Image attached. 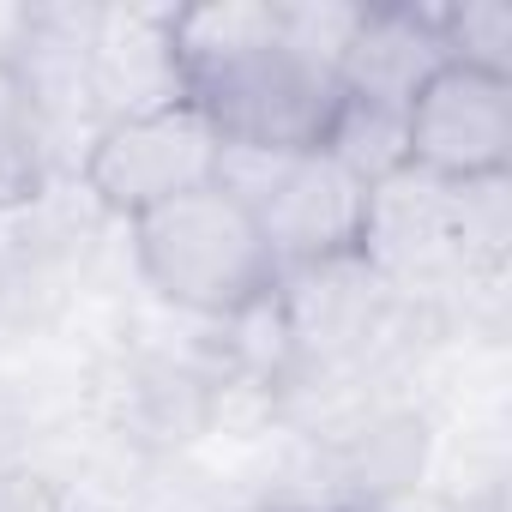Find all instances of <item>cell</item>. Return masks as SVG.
I'll return each mask as SVG.
<instances>
[{"instance_id":"6da1fadb","label":"cell","mask_w":512,"mask_h":512,"mask_svg":"<svg viewBox=\"0 0 512 512\" xmlns=\"http://www.w3.org/2000/svg\"><path fill=\"white\" fill-rule=\"evenodd\" d=\"M139 278L181 314L229 326L278 296V260L253 223L247 205H235L223 187L181 193L145 217L127 223Z\"/></svg>"},{"instance_id":"7a4b0ae2","label":"cell","mask_w":512,"mask_h":512,"mask_svg":"<svg viewBox=\"0 0 512 512\" xmlns=\"http://www.w3.org/2000/svg\"><path fill=\"white\" fill-rule=\"evenodd\" d=\"M181 97L205 115L223 145L247 151H320L332 115L344 109V85L332 67L296 55L272 25L223 55L181 61Z\"/></svg>"},{"instance_id":"3957f363","label":"cell","mask_w":512,"mask_h":512,"mask_svg":"<svg viewBox=\"0 0 512 512\" xmlns=\"http://www.w3.org/2000/svg\"><path fill=\"white\" fill-rule=\"evenodd\" d=\"M211 187H223L235 205L253 211L278 272H302V266H326V260L356 253L368 187L350 169H338L326 151L223 145Z\"/></svg>"},{"instance_id":"277c9868","label":"cell","mask_w":512,"mask_h":512,"mask_svg":"<svg viewBox=\"0 0 512 512\" xmlns=\"http://www.w3.org/2000/svg\"><path fill=\"white\" fill-rule=\"evenodd\" d=\"M217 151H223V139L205 127V115L193 103L127 115V121H109L85 139V193L109 217L133 223L181 193L211 187Z\"/></svg>"},{"instance_id":"5b68a950","label":"cell","mask_w":512,"mask_h":512,"mask_svg":"<svg viewBox=\"0 0 512 512\" xmlns=\"http://www.w3.org/2000/svg\"><path fill=\"white\" fill-rule=\"evenodd\" d=\"M398 314H404V296L362 253L278 278V326L290 344V368H314V374L362 368L398 332Z\"/></svg>"},{"instance_id":"8992f818","label":"cell","mask_w":512,"mask_h":512,"mask_svg":"<svg viewBox=\"0 0 512 512\" xmlns=\"http://www.w3.org/2000/svg\"><path fill=\"white\" fill-rule=\"evenodd\" d=\"M356 253L410 302L416 290H458L470 272L464 260V229H458V187L434 181L422 169H398L368 187Z\"/></svg>"},{"instance_id":"52a82bcc","label":"cell","mask_w":512,"mask_h":512,"mask_svg":"<svg viewBox=\"0 0 512 512\" xmlns=\"http://www.w3.org/2000/svg\"><path fill=\"white\" fill-rule=\"evenodd\" d=\"M410 169L434 181H494L512 175V79L446 61L404 109Z\"/></svg>"},{"instance_id":"ba28073f","label":"cell","mask_w":512,"mask_h":512,"mask_svg":"<svg viewBox=\"0 0 512 512\" xmlns=\"http://www.w3.org/2000/svg\"><path fill=\"white\" fill-rule=\"evenodd\" d=\"M175 7H103L91 49H85V103L91 127L151 115L181 97V61H175Z\"/></svg>"},{"instance_id":"9c48e42d","label":"cell","mask_w":512,"mask_h":512,"mask_svg":"<svg viewBox=\"0 0 512 512\" xmlns=\"http://www.w3.org/2000/svg\"><path fill=\"white\" fill-rule=\"evenodd\" d=\"M440 67H446L440 7H362V25L344 49L338 85L356 103H380V109L404 115Z\"/></svg>"},{"instance_id":"30bf717a","label":"cell","mask_w":512,"mask_h":512,"mask_svg":"<svg viewBox=\"0 0 512 512\" xmlns=\"http://www.w3.org/2000/svg\"><path fill=\"white\" fill-rule=\"evenodd\" d=\"M49 169H55V139L43 103L19 67H0V211L31 205L49 187Z\"/></svg>"},{"instance_id":"8fae6325","label":"cell","mask_w":512,"mask_h":512,"mask_svg":"<svg viewBox=\"0 0 512 512\" xmlns=\"http://www.w3.org/2000/svg\"><path fill=\"white\" fill-rule=\"evenodd\" d=\"M320 151H326L338 169H350L362 187H374V181L410 169L404 115H398V109H380V103H356V97H344V109L332 115Z\"/></svg>"},{"instance_id":"7c38bea8","label":"cell","mask_w":512,"mask_h":512,"mask_svg":"<svg viewBox=\"0 0 512 512\" xmlns=\"http://www.w3.org/2000/svg\"><path fill=\"white\" fill-rule=\"evenodd\" d=\"M440 43H446V61L512 79V7L506 0H452V7H440Z\"/></svg>"},{"instance_id":"4fadbf2b","label":"cell","mask_w":512,"mask_h":512,"mask_svg":"<svg viewBox=\"0 0 512 512\" xmlns=\"http://www.w3.org/2000/svg\"><path fill=\"white\" fill-rule=\"evenodd\" d=\"M272 7H278V37L296 55H308L332 73L344 67V49L362 25V7H344V0H272Z\"/></svg>"},{"instance_id":"5bb4252c","label":"cell","mask_w":512,"mask_h":512,"mask_svg":"<svg viewBox=\"0 0 512 512\" xmlns=\"http://www.w3.org/2000/svg\"><path fill=\"white\" fill-rule=\"evenodd\" d=\"M0 512H79V506L37 470H0Z\"/></svg>"},{"instance_id":"9a60e30c","label":"cell","mask_w":512,"mask_h":512,"mask_svg":"<svg viewBox=\"0 0 512 512\" xmlns=\"http://www.w3.org/2000/svg\"><path fill=\"white\" fill-rule=\"evenodd\" d=\"M37 37V7L25 0H0V67H19Z\"/></svg>"},{"instance_id":"2e32d148","label":"cell","mask_w":512,"mask_h":512,"mask_svg":"<svg viewBox=\"0 0 512 512\" xmlns=\"http://www.w3.org/2000/svg\"><path fill=\"white\" fill-rule=\"evenodd\" d=\"M229 512H308V506H284V500H266V506H229Z\"/></svg>"},{"instance_id":"e0dca14e","label":"cell","mask_w":512,"mask_h":512,"mask_svg":"<svg viewBox=\"0 0 512 512\" xmlns=\"http://www.w3.org/2000/svg\"><path fill=\"white\" fill-rule=\"evenodd\" d=\"M0 302H7V278H0Z\"/></svg>"}]
</instances>
